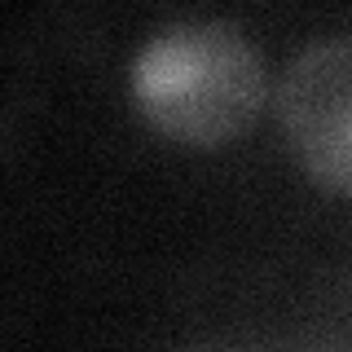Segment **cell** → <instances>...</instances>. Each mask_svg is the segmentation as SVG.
Here are the masks:
<instances>
[{
  "label": "cell",
  "instance_id": "1",
  "mask_svg": "<svg viewBox=\"0 0 352 352\" xmlns=\"http://www.w3.org/2000/svg\"><path fill=\"white\" fill-rule=\"evenodd\" d=\"M128 88L163 137L212 150L251 128L269 93V71L238 22L181 18L137 49Z\"/></svg>",
  "mask_w": 352,
  "mask_h": 352
},
{
  "label": "cell",
  "instance_id": "2",
  "mask_svg": "<svg viewBox=\"0 0 352 352\" xmlns=\"http://www.w3.org/2000/svg\"><path fill=\"white\" fill-rule=\"evenodd\" d=\"M278 115L304 172L352 194V36H326L295 53L278 88Z\"/></svg>",
  "mask_w": 352,
  "mask_h": 352
}]
</instances>
